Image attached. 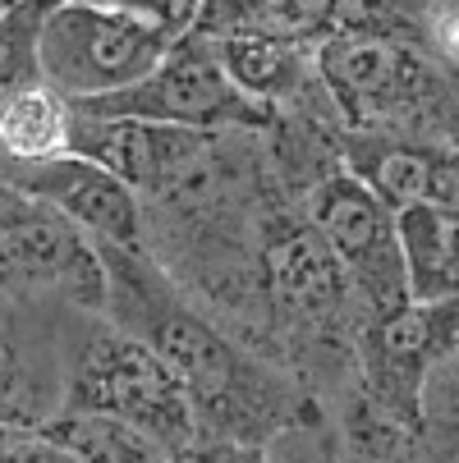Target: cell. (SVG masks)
Returning a JSON list of instances; mask_svg holds the SVG:
<instances>
[{
  "label": "cell",
  "instance_id": "7c38bea8",
  "mask_svg": "<svg viewBox=\"0 0 459 463\" xmlns=\"http://www.w3.org/2000/svg\"><path fill=\"white\" fill-rule=\"evenodd\" d=\"M70 124H74L70 101L33 79L0 97V156L14 170L55 161L70 152Z\"/></svg>",
  "mask_w": 459,
  "mask_h": 463
},
{
  "label": "cell",
  "instance_id": "ffe728a7",
  "mask_svg": "<svg viewBox=\"0 0 459 463\" xmlns=\"http://www.w3.org/2000/svg\"><path fill=\"white\" fill-rule=\"evenodd\" d=\"M0 14H10V10H0Z\"/></svg>",
  "mask_w": 459,
  "mask_h": 463
},
{
  "label": "cell",
  "instance_id": "6da1fadb",
  "mask_svg": "<svg viewBox=\"0 0 459 463\" xmlns=\"http://www.w3.org/2000/svg\"><path fill=\"white\" fill-rule=\"evenodd\" d=\"M92 252L106 276L101 312H110L115 330L152 349L179 376L198 440L212 431V445L257 449L276 427L290 422V385L193 312L143 248L92 243Z\"/></svg>",
  "mask_w": 459,
  "mask_h": 463
},
{
  "label": "cell",
  "instance_id": "9a60e30c",
  "mask_svg": "<svg viewBox=\"0 0 459 463\" xmlns=\"http://www.w3.org/2000/svg\"><path fill=\"white\" fill-rule=\"evenodd\" d=\"M83 5H101V10H120V14H134L152 28H161L166 37H184L198 19L203 0H83Z\"/></svg>",
  "mask_w": 459,
  "mask_h": 463
},
{
  "label": "cell",
  "instance_id": "5bb4252c",
  "mask_svg": "<svg viewBox=\"0 0 459 463\" xmlns=\"http://www.w3.org/2000/svg\"><path fill=\"white\" fill-rule=\"evenodd\" d=\"M42 436L60 445L74 463H170L161 445H152L134 427H124L115 418H97V413H64L51 427H42Z\"/></svg>",
  "mask_w": 459,
  "mask_h": 463
},
{
  "label": "cell",
  "instance_id": "ba28073f",
  "mask_svg": "<svg viewBox=\"0 0 459 463\" xmlns=\"http://www.w3.org/2000/svg\"><path fill=\"white\" fill-rule=\"evenodd\" d=\"M10 184L46 212H55L60 221H70L79 234H88L92 243H110V248H143V207L139 193L124 188L115 175H106L101 165L64 152L55 161L42 165H19L10 175Z\"/></svg>",
  "mask_w": 459,
  "mask_h": 463
},
{
  "label": "cell",
  "instance_id": "ac0fdd59",
  "mask_svg": "<svg viewBox=\"0 0 459 463\" xmlns=\"http://www.w3.org/2000/svg\"><path fill=\"white\" fill-rule=\"evenodd\" d=\"M24 5H37V0H0V10H24Z\"/></svg>",
  "mask_w": 459,
  "mask_h": 463
},
{
  "label": "cell",
  "instance_id": "8992f818",
  "mask_svg": "<svg viewBox=\"0 0 459 463\" xmlns=\"http://www.w3.org/2000/svg\"><path fill=\"white\" fill-rule=\"evenodd\" d=\"M312 234L336 257L349 294L363 298L372 321L409 307L396 216L354 175L321 179V188L312 193Z\"/></svg>",
  "mask_w": 459,
  "mask_h": 463
},
{
  "label": "cell",
  "instance_id": "30bf717a",
  "mask_svg": "<svg viewBox=\"0 0 459 463\" xmlns=\"http://www.w3.org/2000/svg\"><path fill=\"white\" fill-rule=\"evenodd\" d=\"M409 303L459 298V207H409L396 212Z\"/></svg>",
  "mask_w": 459,
  "mask_h": 463
},
{
  "label": "cell",
  "instance_id": "d6986e66",
  "mask_svg": "<svg viewBox=\"0 0 459 463\" xmlns=\"http://www.w3.org/2000/svg\"><path fill=\"white\" fill-rule=\"evenodd\" d=\"M10 175H14V165H10L5 156H0V184H10Z\"/></svg>",
  "mask_w": 459,
  "mask_h": 463
},
{
  "label": "cell",
  "instance_id": "2e32d148",
  "mask_svg": "<svg viewBox=\"0 0 459 463\" xmlns=\"http://www.w3.org/2000/svg\"><path fill=\"white\" fill-rule=\"evenodd\" d=\"M427 317V335H432V354L441 358H459V298L445 303H418Z\"/></svg>",
  "mask_w": 459,
  "mask_h": 463
},
{
  "label": "cell",
  "instance_id": "9c48e42d",
  "mask_svg": "<svg viewBox=\"0 0 459 463\" xmlns=\"http://www.w3.org/2000/svg\"><path fill=\"white\" fill-rule=\"evenodd\" d=\"M0 280L5 285H64V294L101 307L106 276L92 243L55 212H14L0 225Z\"/></svg>",
  "mask_w": 459,
  "mask_h": 463
},
{
  "label": "cell",
  "instance_id": "4fadbf2b",
  "mask_svg": "<svg viewBox=\"0 0 459 463\" xmlns=\"http://www.w3.org/2000/svg\"><path fill=\"white\" fill-rule=\"evenodd\" d=\"M207 51L216 55L221 74L257 106H267L290 97L303 83V55L294 42H272V37H221L207 42Z\"/></svg>",
  "mask_w": 459,
  "mask_h": 463
},
{
  "label": "cell",
  "instance_id": "277c9868",
  "mask_svg": "<svg viewBox=\"0 0 459 463\" xmlns=\"http://www.w3.org/2000/svg\"><path fill=\"white\" fill-rule=\"evenodd\" d=\"M317 74L336 106L363 128L390 124H423L441 101V83L432 64L414 55L405 42L372 37V33H340L317 46Z\"/></svg>",
  "mask_w": 459,
  "mask_h": 463
},
{
  "label": "cell",
  "instance_id": "7a4b0ae2",
  "mask_svg": "<svg viewBox=\"0 0 459 463\" xmlns=\"http://www.w3.org/2000/svg\"><path fill=\"white\" fill-rule=\"evenodd\" d=\"M170 46L175 37L134 14L83 5V0H55L37 24L33 64L37 83L60 92L70 106H83L148 79Z\"/></svg>",
  "mask_w": 459,
  "mask_h": 463
},
{
  "label": "cell",
  "instance_id": "8fae6325",
  "mask_svg": "<svg viewBox=\"0 0 459 463\" xmlns=\"http://www.w3.org/2000/svg\"><path fill=\"white\" fill-rule=\"evenodd\" d=\"M267 271H272V289L276 298L290 307V312H303V317H336L345 307V276L336 267V257L326 252V243L312 234V230H294L285 239H276L267 248Z\"/></svg>",
  "mask_w": 459,
  "mask_h": 463
},
{
  "label": "cell",
  "instance_id": "3957f363",
  "mask_svg": "<svg viewBox=\"0 0 459 463\" xmlns=\"http://www.w3.org/2000/svg\"><path fill=\"white\" fill-rule=\"evenodd\" d=\"M64 413L115 418L148 436L152 445H161L170 458L198 445L193 404L179 376L115 326H101L83 340L70 367V385H64Z\"/></svg>",
  "mask_w": 459,
  "mask_h": 463
},
{
  "label": "cell",
  "instance_id": "e0dca14e",
  "mask_svg": "<svg viewBox=\"0 0 459 463\" xmlns=\"http://www.w3.org/2000/svg\"><path fill=\"white\" fill-rule=\"evenodd\" d=\"M170 463H262V449H248V445H212V440H198L179 449Z\"/></svg>",
  "mask_w": 459,
  "mask_h": 463
},
{
  "label": "cell",
  "instance_id": "5b68a950",
  "mask_svg": "<svg viewBox=\"0 0 459 463\" xmlns=\"http://www.w3.org/2000/svg\"><path fill=\"white\" fill-rule=\"evenodd\" d=\"M74 110L92 115V119H148V124L203 128V134H216V128H230V124H267L272 119L267 106L248 101L221 74L216 55L198 37H179L166 51V60L134 88L101 97V101H83Z\"/></svg>",
  "mask_w": 459,
  "mask_h": 463
},
{
  "label": "cell",
  "instance_id": "52a82bcc",
  "mask_svg": "<svg viewBox=\"0 0 459 463\" xmlns=\"http://www.w3.org/2000/svg\"><path fill=\"white\" fill-rule=\"evenodd\" d=\"M74 110V106H70ZM216 134L148 119H92L74 110L70 152L101 165L134 193H170L212 156Z\"/></svg>",
  "mask_w": 459,
  "mask_h": 463
}]
</instances>
